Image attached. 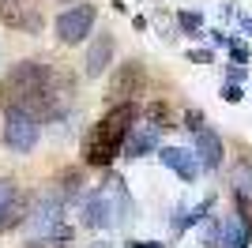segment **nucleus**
Returning <instances> with one entry per match:
<instances>
[{
  "mask_svg": "<svg viewBox=\"0 0 252 248\" xmlns=\"http://www.w3.org/2000/svg\"><path fill=\"white\" fill-rule=\"evenodd\" d=\"M61 4H68V0H61Z\"/></svg>",
  "mask_w": 252,
  "mask_h": 248,
  "instance_id": "obj_24",
  "label": "nucleus"
},
{
  "mask_svg": "<svg viewBox=\"0 0 252 248\" xmlns=\"http://www.w3.org/2000/svg\"><path fill=\"white\" fill-rule=\"evenodd\" d=\"M143 91H147V68H143L139 61H125V64H117V72L109 75V87H105L109 102H117V105L136 102Z\"/></svg>",
  "mask_w": 252,
  "mask_h": 248,
  "instance_id": "obj_7",
  "label": "nucleus"
},
{
  "mask_svg": "<svg viewBox=\"0 0 252 248\" xmlns=\"http://www.w3.org/2000/svg\"><path fill=\"white\" fill-rule=\"evenodd\" d=\"M57 226H64V199L57 192H42L38 199H31V207H27V229H31V237L45 241Z\"/></svg>",
  "mask_w": 252,
  "mask_h": 248,
  "instance_id": "obj_6",
  "label": "nucleus"
},
{
  "mask_svg": "<svg viewBox=\"0 0 252 248\" xmlns=\"http://www.w3.org/2000/svg\"><path fill=\"white\" fill-rule=\"evenodd\" d=\"M72 83L57 75L45 61H19L0 79V109L4 113H31L34 121H57L64 117Z\"/></svg>",
  "mask_w": 252,
  "mask_h": 248,
  "instance_id": "obj_1",
  "label": "nucleus"
},
{
  "mask_svg": "<svg viewBox=\"0 0 252 248\" xmlns=\"http://www.w3.org/2000/svg\"><path fill=\"white\" fill-rule=\"evenodd\" d=\"M125 248H162L158 241H125Z\"/></svg>",
  "mask_w": 252,
  "mask_h": 248,
  "instance_id": "obj_20",
  "label": "nucleus"
},
{
  "mask_svg": "<svg viewBox=\"0 0 252 248\" xmlns=\"http://www.w3.org/2000/svg\"><path fill=\"white\" fill-rule=\"evenodd\" d=\"M0 143L15 151V155H31L34 147L42 143V124L31 113H4V128H0Z\"/></svg>",
  "mask_w": 252,
  "mask_h": 248,
  "instance_id": "obj_5",
  "label": "nucleus"
},
{
  "mask_svg": "<svg viewBox=\"0 0 252 248\" xmlns=\"http://www.w3.org/2000/svg\"><path fill=\"white\" fill-rule=\"evenodd\" d=\"M222 98H226V102H241L245 91L237 87V83H226V87H222Z\"/></svg>",
  "mask_w": 252,
  "mask_h": 248,
  "instance_id": "obj_18",
  "label": "nucleus"
},
{
  "mask_svg": "<svg viewBox=\"0 0 252 248\" xmlns=\"http://www.w3.org/2000/svg\"><path fill=\"white\" fill-rule=\"evenodd\" d=\"M151 151H158V128H151V124H136V128L128 132L125 147H121V155H125V158H143V155H151Z\"/></svg>",
  "mask_w": 252,
  "mask_h": 248,
  "instance_id": "obj_13",
  "label": "nucleus"
},
{
  "mask_svg": "<svg viewBox=\"0 0 252 248\" xmlns=\"http://www.w3.org/2000/svg\"><path fill=\"white\" fill-rule=\"evenodd\" d=\"M23 248H45V241H27Z\"/></svg>",
  "mask_w": 252,
  "mask_h": 248,
  "instance_id": "obj_22",
  "label": "nucleus"
},
{
  "mask_svg": "<svg viewBox=\"0 0 252 248\" xmlns=\"http://www.w3.org/2000/svg\"><path fill=\"white\" fill-rule=\"evenodd\" d=\"M0 27L34 38V34H42L45 19H42V11L34 8L31 0H0Z\"/></svg>",
  "mask_w": 252,
  "mask_h": 248,
  "instance_id": "obj_8",
  "label": "nucleus"
},
{
  "mask_svg": "<svg viewBox=\"0 0 252 248\" xmlns=\"http://www.w3.org/2000/svg\"><path fill=\"white\" fill-rule=\"evenodd\" d=\"M158 158H162L166 169H173V173H177L181 181H189V185L200 177V162H196V155H192L189 147H162Z\"/></svg>",
  "mask_w": 252,
  "mask_h": 248,
  "instance_id": "obj_10",
  "label": "nucleus"
},
{
  "mask_svg": "<svg viewBox=\"0 0 252 248\" xmlns=\"http://www.w3.org/2000/svg\"><path fill=\"white\" fill-rule=\"evenodd\" d=\"M147 124L158 128V132H162V128H173V124H169V105L166 102H151L147 105Z\"/></svg>",
  "mask_w": 252,
  "mask_h": 248,
  "instance_id": "obj_15",
  "label": "nucleus"
},
{
  "mask_svg": "<svg viewBox=\"0 0 252 248\" xmlns=\"http://www.w3.org/2000/svg\"><path fill=\"white\" fill-rule=\"evenodd\" d=\"M113 53H117V41H113V31H98L91 34L87 41V53H83V75L87 79H98V75L113 64Z\"/></svg>",
  "mask_w": 252,
  "mask_h": 248,
  "instance_id": "obj_9",
  "label": "nucleus"
},
{
  "mask_svg": "<svg viewBox=\"0 0 252 248\" xmlns=\"http://www.w3.org/2000/svg\"><path fill=\"white\" fill-rule=\"evenodd\" d=\"M196 162H200V169H219L222 165V155H226V147H222V135L211 132V128H203V132H196Z\"/></svg>",
  "mask_w": 252,
  "mask_h": 248,
  "instance_id": "obj_12",
  "label": "nucleus"
},
{
  "mask_svg": "<svg viewBox=\"0 0 252 248\" xmlns=\"http://www.w3.org/2000/svg\"><path fill=\"white\" fill-rule=\"evenodd\" d=\"M185 128H189V132H203V113L200 109H189V113H185Z\"/></svg>",
  "mask_w": 252,
  "mask_h": 248,
  "instance_id": "obj_16",
  "label": "nucleus"
},
{
  "mask_svg": "<svg viewBox=\"0 0 252 248\" xmlns=\"http://www.w3.org/2000/svg\"><path fill=\"white\" fill-rule=\"evenodd\" d=\"M83 192V169H61V177H57V196L61 199H72Z\"/></svg>",
  "mask_w": 252,
  "mask_h": 248,
  "instance_id": "obj_14",
  "label": "nucleus"
},
{
  "mask_svg": "<svg viewBox=\"0 0 252 248\" xmlns=\"http://www.w3.org/2000/svg\"><path fill=\"white\" fill-rule=\"evenodd\" d=\"M128 218H132V199H128L121 177H105L83 199V211H79V222L87 229H113V226H125Z\"/></svg>",
  "mask_w": 252,
  "mask_h": 248,
  "instance_id": "obj_3",
  "label": "nucleus"
},
{
  "mask_svg": "<svg viewBox=\"0 0 252 248\" xmlns=\"http://www.w3.org/2000/svg\"><path fill=\"white\" fill-rule=\"evenodd\" d=\"M94 23H98V8L91 0L72 4V8H64L53 19V38L61 41V45H83L91 38V31H94Z\"/></svg>",
  "mask_w": 252,
  "mask_h": 248,
  "instance_id": "obj_4",
  "label": "nucleus"
},
{
  "mask_svg": "<svg viewBox=\"0 0 252 248\" xmlns=\"http://www.w3.org/2000/svg\"><path fill=\"white\" fill-rule=\"evenodd\" d=\"M233 61H249V49H245V45H233Z\"/></svg>",
  "mask_w": 252,
  "mask_h": 248,
  "instance_id": "obj_21",
  "label": "nucleus"
},
{
  "mask_svg": "<svg viewBox=\"0 0 252 248\" xmlns=\"http://www.w3.org/2000/svg\"><path fill=\"white\" fill-rule=\"evenodd\" d=\"M136 121H139V105L125 102V105H113L98 124H91V132L83 135V165H94V169L113 165V158L121 155Z\"/></svg>",
  "mask_w": 252,
  "mask_h": 248,
  "instance_id": "obj_2",
  "label": "nucleus"
},
{
  "mask_svg": "<svg viewBox=\"0 0 252 248\" xmlns=\"http://www.w3.org/2000/svg\"><path fill=\"white\" fill-rule=\"evenodd\" d=\"M189 61H196V64H211V61H215V53H211V49H192V53H189Z\"/></svg>",
  "mask_w": 252,
  "mask_h": 248,
  "instance_id": "obj_19",
  "label": "nucleus"
},
{
  "mask_svg": "<svg viewBox=\"0 0 252 248\" xmlns=\"http://www.w3.org/2000/svg\"><path fill=\"white\" fill-rule=\"evenodd\" d=\"M87 248H113V245H105V241H98V245H87Z\"/></svg>",
  "mask_w": 252,
  "mask_h": 248,
  "instance_id": "obj_23",
  "label": "nucleus"
},
{
  "mask_svg": "<svg viewBox=\"0 0 252 248\" xmlns=\"http://www.w3.org/2000/svg\"><path fill=\"white\" fill-rule=\"evenodd\" d=\"M177 23H181V27H185V31H200V15H196V11H181V15H177Z\"/></svg>",
  "mask_w": 252,
  "mask_h": 248,
  "instance_id": "obj_17",
  "label": "nucleus"
},
{
  "mask_svg": "<svg viewBox=\"0 0 252 248\" xmlns=\"http://www.w3.org/2000/svg\"><path fill=\"white\" fill-rule=\"evenodd\" d=\"M249 241H252V222H249L245 203L237 199V218L222 222V248H249Z\"/></svg>",
  "mask_w": 252,
  "mask_h": 248,
  "instance_id": "obj_11",
  "label": "nucleus"
}]
</instances>
